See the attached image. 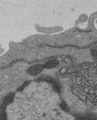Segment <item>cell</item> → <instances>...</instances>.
Listing matches in <instances>:
<instances>
[{
    "label": "cell",
    "mask_w": 97,
    "mask_h": 120,
    "mask_svg": "<svg viewBox=\"0 0 97 120\" xmlns=\"http://www.w3.org/2000/svg\"><path fill=\"white\" fill-rule=\"evenodd\" d=\"M43 70L42 67L35 66L30 68L28 70V73L32 76H35L41 73Z\"/></svg>",
    "instance_id": "obj_1"
},
{
    "label": "cell",
    "mask_w": 97,
    "mask_h": 120,
    "mask_svg": "<svg viewBox=\"0 0 97 120\" xmlns=\"http://www.w3.org/2000/svg\"><path fill=\"white\" fill-rule=\"evenodd\" d=\"M91 54L94 56H96L97 55V51L96 50H93L91 52Z\"/></svg>",
    "instance_id": "obj_2"
}]
</instances>
